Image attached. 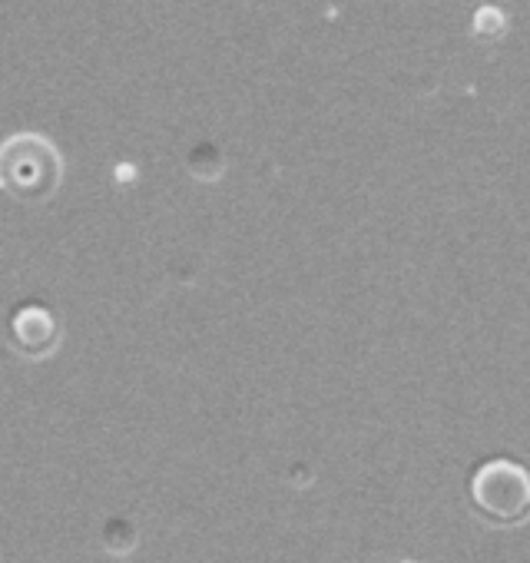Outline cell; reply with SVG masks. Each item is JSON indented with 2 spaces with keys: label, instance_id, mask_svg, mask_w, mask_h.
<instances>
[{
  "label": "cell",
  "instance_id": "obj_2",
  "mask_svg": "<svg viewBox=\"0 0 530 563\" xmlns=\"http://www.w3.org/2000/svg\"><path fill=\"white\" fill-rule=\"evenodd\" d=\"M474 500L494 520H517L530 507V474L514 461H490L474 477Z\"/></svg>",
  "mask_w": 530,
  "mask_h": 563
},
{
  "label": "cell",
  "instance_id": "obj_1",
  "mask_svg": "<svg viewBox=\"0 0 530 563\" xmlns=\"http://www.w3.org/2000/svg\"><path fill=\"white\" fill-rule=\"evenodd\" d=\"M60 159L41 136H14L0 150V186L18 199H44L54 192Z\"/></svg>",
  "mask_w": 530,
  "mask_h": 563
}]
</instances>
